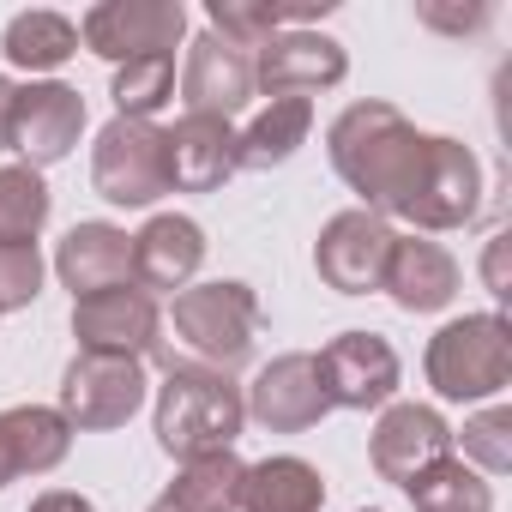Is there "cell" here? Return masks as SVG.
<instances>
[{"label": "cell", "instance_id": "cell-36", "mask_svg": "<svg viewBox=\"0 0 512 512\" xmlns=\"http://www.w3.org/2000/svg\"><path fill=\"white\" fill-rule=\"evenodd\" d=\"M368 512H380V506H368Z\"/></svg>", "mask_w": 512, "mask_h": 512}, {"label": "cell", "instance_id": "cell-24", "mask_svg": "<svg viewBox=\"0 0 512 512\" xmlns=\"http://www.w3.org/2000/svg\"><path fill=\"white\" fill-rule=\"evenodd\" d=\"M0 55L13 67H25V73H55V67H67L79 55V25L67 13H49V7L19 13L7 25V37H0Z\"/></svg>", "mask_w": 512, "mask_h": 512}, {"label": "cell", "instance_id": "cell-9", "mask_svg": "<svg viewBox=\"0 0 512 512\" xmlns=\"http://www.w3.org/2000/svg\"><path fill=\"white\" fill-rule=\"evenodd\" d=\"M392 241H398V229L386 223V217H374V211H338L326 229H320V241H314V272H320V284L326 290H338V296H368V290H380V278H386V260H392Z\"/></svg>", "mask_w": 512, "mask_h": 512}, {"label": "cell", "instance_id": "cell-5", "mask_svg": "<svg viewBox=\"0 0 512 512\" xmlns=\"http://www.w3.org/2000/svg\"><path fill=\"white\" fill-rule=\"evenodd\" d=\"M91 187L109 199V205H127V211H145L169 193V157H163V127L157 121H127L115 115L103 133H97V151H91Z\"/></svg>", "mask_w": 512, "mask_h": 512}, {"label": "cell", "instance_id": "cell-29", "mask_svg": "<svg viewBox=\"0 0 512 512\" xmlns=\"http://www.w3.org/2000/svg\"><path fill=\"white\" fill-rule=\"evenodd\" d=\"M211 37H223L241 55H260L284 25H278V0H205Z\"/></svg>", "mask_w": 512, "mask_h": 512}, {"label": "cell", "instance_id": "cell-34", "mask_svg": "<svg viewBox=\"0 0 512 512\" xmlns=\"http://www.w3.org/2000/svg\"><path fill=\"white\" fill-rule=\"evenodd\" d=\"M13 109H19V85L0 73V151H13Z\"/></svg>", "mask_w": 512, "mask_h": 512}, {"label": "cell", "instance_id": "cell-13", "mask_svg": "<svg viewBox=\"0 0 512 512\" xmlns=\"http://www.w3.org/2000/svg\"><path fill=\"white\" fill-rule=\"evenodd\" d=\"M344 73H350V55L326 31H278L253 55V91H266V97H308L314 103V91L344 85Z\"/></svg>", "mask_w": 512, "mask_h": 512}, {"label": "cell", "instance_id": "cell-22", "mask_svg": "<svg viewBox=\"0 0 512 512\" xmlns=\"http://www.w3.org/2000/svg\"><path fill=\"white\" fill-rule=\"evenodd\" d=\"M320 506H326V476L308 458H296V452L241 470L235 512H320Z\"/></svg>", "mask_w": 512, "mask_h": 512}, {"label": "cell", "instance_id": "cell-27", "mask_svg": "<svg viewBox=\"0 0 512 512\" xmlns=\"http://www.w3.org/2000/svg\"><path fill=\"white\" fill-rule=\"evenodd\" d=\"M404 494L416 500V512H494V488L458 452L440 458V464H428L422 476H410Z\"/></svg>", "mask_w": 512, "mask_h": 512}, {"label": "cell", "instance_id": "cell-2", "mask_svg": "<svg viewBox=\"0 0 512 512\" xmlns=\"http://www.w3.org/2000/svg\"><path fill=\"white\" fill-rule=\"evenodd\" d=\"M241 422H247V404H241V386L229 374L199 368V362H169V374L157 386L151 428L175 464L205 458V452H229Z\"/></svg>", "mask_w": 512, "mask_h": 512}, {"label": "cell", "instance_id": "cell-14", "mask_svg": "<svg viewBox=\"0 0 512 512\" xmlns=\"http://www.w3.org/2000/svg\"><path fill=\"white\" fill-rule=\"evenodd\" d=\"M85 133V97L61 79H31L19 85V109H13V151L43 175L49 163L73 157Z\"/></svg>", "mask_w": 512, "mask_h": 512}, {"label": "cell", "instance_id": "cell-4", "mask_svg": "<svg viewBox=\"0 0 512 512\" xmlns=\"http://www.w3.org/2000/svg\"><path fill=\"white\" fill-rule=\"evenodd\" d=\"M422 374L446 404L500 398L506 380H512V326H506V314H464V320L440 326L428 338Z\"/></svg>", "mask_w": 512, "mask_h": 512}, {"label": "cell", "instance_id": "cell-32", "mask_svg": "<svg viewBox=\"0 0 512 512\" xmlns=\"http://www.w3.org/2000/svg\"><path fill=\"white\" fill-rule=\"evenodd\" d=\"M416 19H422L428 31L464 37V31H482V25H488V7H464V13H452V7H416Z\"/></svg>", "mask_w": 512, "mask_h": 512}, {"label": "cell", "instance_id": "cell-31", "mask_svg": "<svg viewBox=\"0 0 512 512\" xmlns=\"http://www.w3.org/2000/svg\"><path fill=\"white\" fill-rule=\"evenodd\" d=\"M43 296V253L37 247H0V314H19Z\"/></svg>", "mask_w": 512, "mask_h": 512}, {"label": "cell", "instance_id": "cell-25", "mask_svg": "<svg viewBox=\"0 0 512 512\" xmlns=\"http://www.w3.org/2000/svg\"><path fill=\"white\" fill-rule=\"evenodd\" d=\"M241 458H235V446L229 452H205V458H187L181 470H175V482H169V500L181 506V512H235V500H241Z\"/></svg>", "mask_w": 512, "mask_h": 512}, {"label": "cell", "instance_id": "cell-6", "mask_svg": "<svg viewBox=\"0 0 512 512\" xmlns=\"http://www.w3.org/2000/svg\"><path fill=\"white\" fill-rule=\"evenodd\" d=\"M151 380H145V362L133 356H97V350H79L61 374V416L73 434H103V428H121L133 422V410L145 404Z\"/></svg>", "mask_w": 512, "mask_h": 512}, {"label": "cell", "instance_id": "cell-11", "mask_svg": "<svg viewBox=\"0 0 512 512\" xmlns=\"http://www.w3.org/2000/svg\"><path fill=\"white\" fill-rule=\"evenodd\" d=\"M482 205V163L470 145L446 139V133H428V169H422V187L404 211V223H416L422 235H446V229H464Z\"/></svg>", "mask_w": 512, "mask_h": 512}, {"label": "cell", "instance_id": "cell-8", "mask_svg": "<svg viewBox=\"0 0 512 512\" xmlns=\"http://www.w3.org/2000/svg\"><path fill=\"white\" fill-rule=\"evenodd\" d=\"M73 338H79V350L145 362V356L163 350V308L139 284H115V290H97V296L73 302Z\"/></svg>", "mask_w": 512, "mask_h": 512}, {"label": "cell", "instance_id": "cell-15", "mask_svg": "<svg viewBox=\"0 0 512 512\" xmlns=\"http://www.w3.org/2000/svg\"><path fill=\"white\" fill-rule=\"evenodd\" d=\"M368 458H374L380 482H398L404 488L428 464L452 458V428L428 404H386L380 422H374V434H368Z\"/></svg>", "mask_w": 512, "mask_h": 512}, {"label": "cell", "instance_id": "cell-33", "mask_svg": "<svg viewBox=\"0 0 512 512\" xmlns=\"http://www.w3.org/2000/svg\"><path fill=\"white\" fill-rule=\"evenodd\" d=\"M31 512H97L85 494H73V488H43L37 500H31Z\"/></svg>", "mask_w": 512, "mask_h": 512}, {"label": "cell", "instance_id": "cell-3", "mask_svg": "<svg viewBox=\"0 0 512 512\" xmlns=\"http://www.w3.org/2000/svg\"><path fill=\"white\" fill-rule=\"evenodd\" d=\"M169 332L199 368L229 374V368H241L253 356V338H260V296H253V284H241V278L193 284V290L175 296Z\"/></svg>", "mask_w": 512, "mask_h": 512}, {"label": "cell", "instance_id": "cell-1", "mask_svg": "<svg viewBox=\"0 0 512 512\" xmlns=\"http://www.w3.org/2000/svg\"><path fill=\"white\" fill-rule=\"evenodd\" d=\"M326 151H332V169L350 193H362V211L374 217H404L416 187H422V169H428V133H416L392 103L368 97V103H350L332 133H326Z\"/></svg>", "mask_w": 512, "mask_h": 512}, {"label": "cell", "instance_id": "cell-19", "mask_svg": "<svg viewBox=\"0 0 512 512\" xmlns=\"http://www.w3.org/2000/svg\"><path fill=\"white\" fill-rule=\"evenodd\" d=\"M55 272L73 290V302L115 290V284H133V235L115 223H73L55 247Z\"/></svg>", "mask_w": 512, "mask_h": 512}, {"label": "cell", "instance_id": "cell-16", "mask_svg": "<svg viewBox=\"0 0 512 512\" xmlns=\"http://www.w3.org/2000/svg\"><path fill=\"white\" fill-rule=\"evenodd\" d=\"M181 97H187V115H241L253 103V55L229 49L223 37H193L187 43V67H181Z\"/></svg>", "mask_w": 512, "mask_h": 512}, {"label": "cell", "instance_id": "cell-28", "mask_svg": "<svg viewBox=\"0 0 512 512\" xmlns=\"http://www.w3.org/2000/svg\"><path fill=\"white\" fill-rule=\"evenodd\" d=\"M109 97H115V115H127V121H151V115L175 97V55H139V61L115 67Z\"/></svg>", "mask_w": 512, "mask_h": 512}, {"label": "cell", "instance_id": "cell-30", "mask_svg": "<svg viewBox=\"0 0 512 512\" xmlns=\"http://www.w3.org/2000/svg\"><path fill=\"white\" fill-rule=\"evenodd\" d=\"M452 446H464V464L476 476H506L512 470V410L494 404V410L470 416L464 434H452Z\"/></svg>", "mask_w": 512, "mask_h": 512}, {"label": "cell", "instance_id": "cell-26", "mask_svg": "<svg viewBox=\"0 0 512 512\" xmlns=\"http://www.w3.org/2000/svg\"><path fill=\"white\" fill-rule=\"evenodd\" d=\"M49 211H55V199H49V187L31 163L0 169V247H37Z\"/></svg>", "mask_w": 512, "mask_h": 512}, {"label": "cell", "instance_id": "cell-12", "mask_svg": "<svg viewBox=\"0 0 512 512\" xmlns=\"http://www.w3.org/2000/svg\"><path fill=\"white\" fill-rule=\"evenodd\" d=\"M247 416L260 422L266 434H308L326 422V386H320V368L308 350H290V356H272L260 374H253V386L241 392Z\"/></svg>", "mask_w": 512, "mask_h": 512}, {"label": "cell", "instance_id": "cell-35", "mask_svg": "<svg viewBox=\"0 0 512 512\" xmlns=\"http://www.w3.org/2000/svg\"><path fill=\"white\" fill-rule=\"evenodd\" d=\"M145 512H181V506H175V500H169V494H157V500H151V506H145Z\"/></svg>", "mask_w": 512, "mask_h": 512}, {"label": "cell", "instance_id": "cell-7", "mask_svg": "<svg viewBox=\"0 0 512 512\" xmlns=\"http://www.w3.org/2000/svg\"><path fill=\"white\" fill-rule=\"evenodd\" d=\"M181 37H187L181 0H97L79 19V43L109 67H127L139 55H175Z\"/></svg>", "mask_w": 512, "mask_h": 512}, {"label": "cell", "instance_id": "cell-23", "mask_svg": "<svg viewBox=\"0 0 512 512\" xmlns=\"http://www.w3.org/2000/svg\"><path fill=\"white\" fill-rule=\"evenodd\" d=\"M314 133V103L308 97H272L260 115L235 133V169H284Z\"/></svg>", "mask_w": 512, "mask_h": 512}, {"label": "cell", "instance_id": "cell-18", "mask_svg": "<svg viewBox=\"0 0 512 512\" xmlns=\"http://www.w3.org/2000/svg\"><path fill=\"white\" fill-rule=\"evenodd\" d=\"M169 193H217L235 175V127L217 115H181L163 133Z\"/></svg>", "mask_w": 512, "mask_h": 512}, {"label": "cell", "instance_id": "cell-20", "mask_svg": "<svg viewBox=\"0 0 512 512\" xmlns=\"http://www.w3.org/2000/svg\"><path fill=\"white\" fill-rule=\"evenodd\" d=\"M73 452V428L49 404H13L0 410V488L19 476H49Z\"/></svg>", "mask_w": 512, "mask_h": 512}, {"label": "cell", "instance_id": "cell-21", "mask_svg": "<svg viewBox=\"0 0 512 512\" xmlns=\"http://www.w3.org/2000/svg\"><path fill=\"white\" fill-rule=\"evenodd\" d=\"M380 290H386L404 314H440V308L458 296V260H452L440 241H428V235H398Z\"/></svg>", "mask_w": 512, "mask_h": 512}, {"label": "cell", "instance_id": "cell-17", "mask_svg": "<svg viewBox=\"0 0 512 512\" xmlns=\"http://www.w3.org/2000/svg\"><path fill=\"white\" fill-rule=\"evenodd\" d=\"M199 266H205V229L193 217H181V211H157L133 235V284L145 296H157V290L181 296Z\"/></svg>", "mask_w": 512, "mask_h": 512}, {"label": "cell", "instance_id": "cell-10", "mask_svg": "<svg viewBox=\"0 0 512 512\" xmlns=\"http://www.w3.org/2000/svg\"><path fill=\"white\" fill-rule=\"evenodd\" d=\"M320 386H326V404L332 410H386L404 368H398V350L380 338V332H338L320 356Z\"/></svg>", "mask_w": 512, "mask_h": 512}]
</instances>
